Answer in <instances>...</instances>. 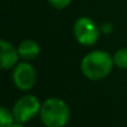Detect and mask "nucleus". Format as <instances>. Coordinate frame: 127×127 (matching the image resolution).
I'll return each instance as SVG.
<instances>
[{
	"mask_svg": "<svg viewBox=\"0 0 127 127\" xmlns=\"http://www.w3.org/2000/svg\"><path fill=\"white\" fill-rule=\"evenodd\" d=\"M115 66L121 70H127V47H121L113 54Z\"/></svg>",
	"mask_w": 127,
	"mask_h": 127,
	"instance_id": "nucleus-8",
	"label": "nucleus"
},
{
	"mask_svg": "<svg viewBox=\"0 0 127 127\" xmlns=\"http://www.w3.org/2000/svg\"><path fill=\"white\" fill-rule=\"evenodd\" d=\"M115 66L113 55L105 50H92L87 52L80 64L82 75L91 81L106 79Z\"/></svg>",
	"mask_w": 127,
	"mask_h": 127,
	"instance_id": "nucleus-1",
	"label": "nucleus"
},
{
	"mask_svg": "<svg viewBox=\"0 0 127 127\" xmlns=\"http://www.w3.org/2000/svg\"><path fill=\"white\" fill-rule=\"evenodd\" d=\"M101 30L89 16H80L74 24L75 40L82 46H94L97 44Z\"/></svg>",
	"mask_w": 127,
	"mask_h": 127,
	"instance_id": "nucleus-3",
	"label": "nucleus"
},
{
	"mask_svg": "<svg viewBox=\"0 0 127 127\" xmlns=\"http://www.w3.org/2000/svg\"><path fill=\"white\" fill-rule=\"evenodd\" d=\"M18 50L20 54V57L24 61H32L40 55V45L37 41L31 39H25L18 45Z\"/></svg>",
	"mask_w": 127,
	"mask_h": 127,
	"instance_id": "nucleus-7",
	"label": "nucleus"
},
{
	"mask_svg": "<svg viewBox=\"0 0 127 127\" xmlns=\"http://www.w3.org/2000/svg\"><path fill=\"white\" fill-rule=\"evenodd\" d=\"M72 0H47V3L55 8V9H59V10H62V9H66L70 4H71Z\"/></svg>",
	"mask_w": 127,
	"mask_h": 127,
	"instance_id": "nucleus-10",
	"label": "nucleus"
},
{
	"mask_svg": "<svg viewBox=\"0 0 127 127\" xmlns=\"http://www.w3.org/2000/svg\"><path fill=\"white\" fill-rule=\"evenodd\" d=\"M39 115L46 127H65L70 121V107L60 97H49L41 103Z\"/></svg>",
	"mask_w": 127,
	"mask_h": 127,
	"instance_id": "nucleus-2",
	"label": "nucleus"
},
{
	"mask_svg": "<svg viewBox=\"0 0 127 127\" xmlns=\"http://www.w3.org/2000/svg\"><path fill=\"white\" fill-rule=\"evenodd\" d=\"M41 103L40 100L34 96V95H24L13 106V115L15 117V121L25 123L32 120L35 116L40 113L41 110Z\"/></svg>",
	"mask_w": 127,
	"mask_h": 127,
	"instance_id": "nucleus-4",
	"label": "nucleus"
},
{
	"mask_svg": "<svg viewBox=\"0 0 127 127\" xmlns=\"http://www.w3.org/2000/svg\"><path fill=\"white\" fill-rule=\"evenodd\" d=\"M14 122L15 117L13 115V111H10L5 106L0 107V127H10Z\"/></svg>",
	"mask_w": 127,
	"mask_h": 127,
	"instance_id": "nucleus-9",
	"label": "nucleus"
},
{
	"mask_svg": "<svg viewBox=\"0 0 127 127\" xmlns=\"http://www.w3.org/2000/svg\"><path fill=\"white\" fill-rule=\"evenodd\" d=\"M37 80V72L30 61L19 62L13 70V82L21 91L31 90Z\"/></svg>",
	"mask_w": 127,
	"mask_h": 127,
	"instance_id": "nucleus-5",
	"label": "nucleus"
},
{
	"mask_svg": "<svg viewBox=\"0 0 127 127\" xmlns=\"http://www.w3.org/2000/svg\"><path fill=\"white\" fill-rule=\"evenodd\" d=\"M10 127H25V126H24V123H21V122H18V121H15V122H14V123H13V125H11Z\"/></svg>",
	"mask_w": 127,
	"mask_h": 127,
	"instance_id": "nucleus-11",
	"label": "nucleus"
},
{
	"mask_svg": "<svg viewBox=\"0 0 127 127\" xmlns=\"http://www.w3.org/2000/svg\"><path fill=\"white\" fill-rule=\"evenodd\" d=\"M20 54L18 47H15L6 39L0 40V65L3 70L14 69L19 64Z\"/></svg>",
	"mask_w": 127,
	"mask_h": 127,
	"instance_id": "nucleus-6",
	"label": "nucleus"
}]
</instances>
